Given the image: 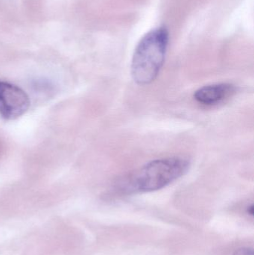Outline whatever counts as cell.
Returning a JSON list of instances; mask_svg holds the SVG:
<instances>
[{"label":"cell","mask_w":254,"mask_h":255,"mask_svg":"<svg viewBox=\"0 0 254 255\" xmlns=\"http://www.w3.org/2000/svg\"><path fill=\"white\" fill-rule=\"evenodd\" d=\"M169 34L164 27L152 29L139 42L131 61V76L136 83L149 85L153 82L165 60Z\"/></svg>","instance_id":"cell-2"},{"label":"cell","mask_w":254,"mask_h":255,"mask_svg":"<svg viewBox=\"0 0 254 255\" xmlns=\"http://www.w3.org/2000/svg\"><path fill=\"white\" fill-rule=\"evenodd\" d=\"M30 106L28 94L19 87L0 79V117L13 121L25 115Z\"/></svg>","instance_id":"cell-3"},{"label":"cell","mask_w":254,"mask_h":255,"mask_svg":"<svg viewBox=\"0 0 254 255\" xmlns=\"http://www.w3.org/2000/svg\"><path fill=\"white\" fill-rule=\"evenodd\" d=\"M189 166V160L181 157L152 160L121 178L116 188L126 194L156 191L181 178Z\"/></svg>","instance_id":"cell-1"},{"label":"cell","mask_w":254,"mask_h":255,"mask_svg":"<svg viewBox=\"0 0 254 255\" xmlns=\"http://www.w3.org/2000/svg\"><path fill=\"white\" fill-rule=\"evenodd\" d=\"M233 255H254L253 249L249 247L238 249Z\"/></svg>","instance_id":"cell-5"},{"label":"cell","mask_w":254,"mask_h":255,"mask_svg":"<svg viewBox=\"0 0 254 255\" xmlns=\"http://www.w3.org/2000/svg\"><path fill=\"white\" fill-rule=\"evenodd\" d=\"M234 91L235 87L231 84H214L197 90L194 94V98L201 104L213 106L229 97Z\"/></svg>","instance_id":"cell-4"},{"label":"cell","mask_w":254,"mask_h":255,"mask_svg":"<svg viewBox=\"0 0 254 255\" xmlns=\"http://www.w3.org/2000/svg\"><path fill=\"white\" fill-rule=\"evenodd\" d=\"M248 213H249V214H250V215L253 216L254 214V206L253 205H251L247 209Z\"/></svg>","instance_id":"cell-6"}]
</instances>
